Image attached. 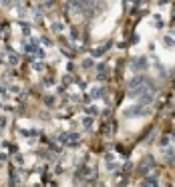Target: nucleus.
Listing matches in <instances>:
<instances>
[{
    "label": "nucleus",
    "mask_w": 175,
    "mask_h": 187,
    "mask_svg": "<svg viewBox=\"0 0 175 187\" xmlns=\"http://www.w3.org/2000/svg\"><path fill=\"white\" fill-rule=\"evenodd\" d=\"M149 111L143 107V105H137V107H127L125 111H123V115L127 117V119H135V117H143V115H147Z\"/></svg>",
    "instance_id": "1"
},
{
    "label": "nucleus",
    "mask_w": 175,
    "mask_h": 187,
    "mask_svg": "<svg viewBox=\"0 0 175 187\" xmlns=\"http://www.w3.org/2000/svg\"><path fill=\"white\" fill-rule=\"evenodd\" d=\"M147 83H149V79H147V77L137 75V77H133L131 81L127 83V89H129V91H135V89H139V87H143V85H147Z\"/></svg>",
    "instance_id": "2"
},
{
    "label": "nucleus",
    "mask_w": 175,
    "mask_h": 187,
    "mask_svg": "<svg viewBox=\"0 0 175 187\" xmlns=\"http://www.w3.org/2000/svg\"><path fill=\"white\" fill-rule=\"evenodd\" d=\"M58 141L62 143V145H71V147H75V145H79V135L77 133H65V135H60Z\"/></svg>",
    "instance_id": "3"
},
{
    "label": "nucleus",
    "mask_w": 175,
    "mask_h": 187,
    "mask_svg": "<svg viewBox=\"0 0 175 187\" xmlns=\"http://www.w3.org/2000/svg\"><path fill=\"white\" fill-rule=\"evenodd\" d=\"M155 165V161H153V157H145L143 161H141V165H139V171L143 173V175H147L149 171H151V167Z\"/></svg>",
    "instance_id": "4"
},
{
    "label": "nucleus",
    "mask_w": 175,
    "mask_h": 187,
    "mask_svg": "<svg viewBox=\"0 0 175 187\" xmlns=\"http://www.w3.org/2000/svg\"><path fill=\"white\" fill-rule=\"evenodd\" d=\"M131 68L133 71H147L149 68V62H147V58H137L131 64Z\"/></svg>",
    "instance_id": "5"
},
{
    "label": "nucleus",
    "mask_w": 175,
    "mask_h": 187,
    "mask_svg": "<svg viewBox=\"0 0 175 187\" xmlns=\"http://www.w3.org/2000/svg\"><path fill=\"white\" fill-rule=\"evenodd\" d=\"M97 73H99L97 79H99V81H105V79H107V77H105V73H107V64H105V62H99V64H97Z\"/></svg>",
    "instance_id": "6"
},
{
    "label": "nucleus",
    "mask_w": 175,
    "mask_h": 187,
    "mask_svg": "<svg viewBox=\"0 0 175 187\" xmlns=\"http://www.w3.org/2000/svg\"><path fill=\"white\" fill-rule=\"evenodd\" d=\"M111 47V45H103V47H99V48H95L93 50V56H103L105 52H107V48Z\"/></svg>",
    "instance_id": "7"
},
{
    "label": "nucleus",
    "mask_w": 175,
    "mask_h": 187,
    "mask_svg": "<svg viewBox=\"0 0 175 187\" xmlns=\"http://www.w3.org/2000/svg\"><path fill=\"white\" fill-rule=\"evenodd\" d=\"M26 52H38V48H36V40H28L26 42V47H24Z\"/></svg>",
    "instance_id": "8"
},
{
    "label": "nucleus",
    "mask_w": 175,
    "mask_h": 187,
    "mask_svg": "<svg viewBox=\"0 0 175 187\" xmlns=\"http://www.w3.org/2000/svg\"><path fill=\"white\" fill-rule=\"evenodd\" d=\"M50 28H52V32H62V30H65V24H62V22H52Z\"/></svg>",
    "instance_id": "9"
},
{
    "label": "nucleus",
    "mask_w": 175,
    "mask_h": 187,
    "mask_svg": "<svg viewBox=\"0 0 175 187\" xmlns=\"http://www.w3.org/2000/svg\"><path fill=\"white\" fill-rule=\"evenodd\" d=\"M87 115L89 117H97L99 115V107H87Z\"/></svg>",
    "instance_id": "10"
},
{
    "label": "nucleus",
    "mask_w": 175,
    "mask_h": 187,
    "mask_svg": "<svg viewBox=\"0 0 175 187\" xmlns=\"http://www.w3.org/2000/svg\"><path fill=\"white\" fill-rule=\"evenodd\" d=\"M101 93H103V89H99V87L91 89V97H93V99H99V97H101Z\"/></svg>",
    "instance_id": "11"
},
{
    "label": "nucleus",
    "mask_w": 175,
    "mask_h": 187,
    "mask_svg": "<svg viewBox=\"0 0 175 187\" xmlns=\"http://www.w3.org/2000/svg\"><path fill=\"white\" fill-rule=\"evenodd\" d=\"M10 185H18V173L12 171V177H10Z\"/></svg>",
    "instance_id": "12"
},
{
    "label": "nucleus",
    "mask_w": 175,
    "mask_h": 187,
    "mask_svg": "<svg viewBox=\"0 0 175 187\" xmlns=\"http://www.w3.org/2000/svg\"><path fill=\"white\" fill-rule=\"evenodd\" d=\"M93 66V58H85L83 60V68H91Z\"/></svg>",
    "instance_id": "13"
},
{
    "label": "nucleus",
    "mask_w": 175,
    "mask_h": 187,
    "mask_svg": "<svg viewBox=\"0 0 175 187\" xmlns=\"http://www.w3.org/2000/svg\"><path fill=\"white\" fill-rule=\"evenodd\" d=\"M83 125H85L87 129H91V125H93V119H91V117H87V119H83Z\"/></svg>",
    "instance_id": "14"
},
{
    "label": "nucleus",
    "mask_w": 175,
    "mask_h": 187,
    "mask_svg": "<svg viewBox=\"0 0 175 187\" xmlns=\"http://www.w3.org/2000/svg\"><path fill=\"white\" fill-rule=\"evenodd\" d=\"M8 60H10V64H18V56H16V54H10Z\"/></svg>",
    "instance_id": "15"
},
{
    "label": "nucleus",
    "mask_w": 175,
    "mask_h": 187,
    "mask_svg": "<svg viewBox=\"0 0 175 187\" xmlns=\"http://www.w3.org/2000/svg\"><path fill=\"white\" fill-rule=\"evenodd\" d=\"M43 68H44V64H40V60L34 62V71H43Z\"/></svg>",
    "instance_id": "16"
},
{
    "label": "nucleus",
    "mask_w": 175,
    "mask_h": 187,
    "mask_svg": "<svg viewBox=\"0 0 175 187\" xmlns=\"http://www.w3.org/2000/svg\"><path fill=\"white\" fill-rule=\"evenodd\" d=\"M44 103H46V105H52L54 99H52V97H44Z\"/></svg>",
    "instance_id": "17"
},
{
    "label": "nucleus",
    "mask_w": 175,
    "mask_h": 187,
    "mask_svg": "<svg viewBox=\"0 0 175 187\" xmlns=\"http://www.w3.org/2000/svg\"><path fill=\"white\" fill-rule=\"evenodd\" d=\"M14 161H16V165H22V155H16Z\"/></svg>",
    "instance_id": "18"
},
{
    "label": "nucleus",
    "mask_w": 175,
    "mask_h": 187,
    "mask_svg": "<svg viewBox=\"0 0 175 187\" xmlns=\"http://www.w3.org/2000/svg\"><path fill=\"white\" fill-rule=\"evenodd\" d=\"M0 97H6V87L4 85H0Z\"/></svg>",
    "instance_id": "19"
},
{
    "label": "nucleus",
    "mask_w": 175,
    "mask_h": 187,
    "mask_svg": "<svg viewBox=\"0 0 175 187\" xmlns=\"http://www.w3.org/2000/svg\"><path fill=\"white\" fill-rule=\"evenodd\" d=\"M43 45H44V47H46V48H48V47H52V42H50L48 38H43Z\"/></svg>",
    "instance_id": "20"
},
{
    "label": "nucleus",
    "mask_w": 175,
    "mask_h": 187,
    "mask_svg": "<svg viewBox=\"0 0 175 187\" xmlns=\"http://www.w3.org/2000/svg\"><path fill=\"white\" fill-rule=\"evenodd\" d=\"M167 145H169V139H167V137H163V139H161V147H167Z\"/></svg>",
    "instance_id": "21"
},
{
    "label": "nucleus",
    "mask_w": 175,
    "mask_h": 187,
    "mask_svg": "<svg viewBox=\"0 0 175 187\" xmlns=\"http://www.w3.org/2000/svg\"><path fill=\"white\" fill-rule=\"evenodd\" d=\"M71 38H73V40H77V38H79V32H77V30H73V32H71Z\"/></svg>",
    "instance_id": "22"
},
{
    "label": "nucleus",
    "mask_w": 175,
    "mask_h": 187,
    "mask_svg": "<svg viewBox=\"0 0 175 187\" xmlns=\"http://www.w3.org/2000/svg\"><path fill=\"white\" fill-rule=\"evenodd\" d=\"M4 125H6V117H0V129H4Z\"/></svg>",
    "instance_id": "23"
},
{
    "label": "nucleus",
    "mask_w": 175,
    "mask_h": 187,
    "mask_svg": "<svg viewBox=\"0 0 175 187\" xmlns=\"http://www.w3.org/2000/svg\"><path fill=\"white\" fill-rule=\"evenodd\" d=\"M0 2H2L4 6H10V0H0Z\"/></svg>",
    "instance_id": "24"
},
{
    "label": "nucleus",
    "mask_w": 175,
    "mask_h": 187,
    "mask_svg": "<svg viewBox=\"0 0 175 187\" xmlns=\"http://www.w3.org/2000/svg\"><path fill=\"white\" fill-rule=\"evenodd\" d=\"M6 159V153H0V161H4Z\"/></svg>",
    "instance_id": "25"
},
{
    "label": "nucleus",
    "mask_w": 175,
    "mask_h": 187,
    "mask_svg": "<svg viewBox=\"0 0 175 187\" xmlns=\"http://www.w3.org/2000/svg\"><path fill=\"white\" fill-rule=\"evenodd\" d=\"M157 2H159V4H167L169 0H157Z\"/></svg>",
    "instance_id": "26"
},
{
    "label": "nucleus",
    "mask_w": 175,
    "mask_h": 187,
    "mask_svg": "<svg viewBox=\"0 0 175 187\" xmlns=\"http://www.w3.org/2000/svg\"><path fill=\"white\" fill-rule=\"evenodd\" d=\"M0 62H2V60H0Z\"/></svg>",
    "instance_id": "27"
}]
</instances>
